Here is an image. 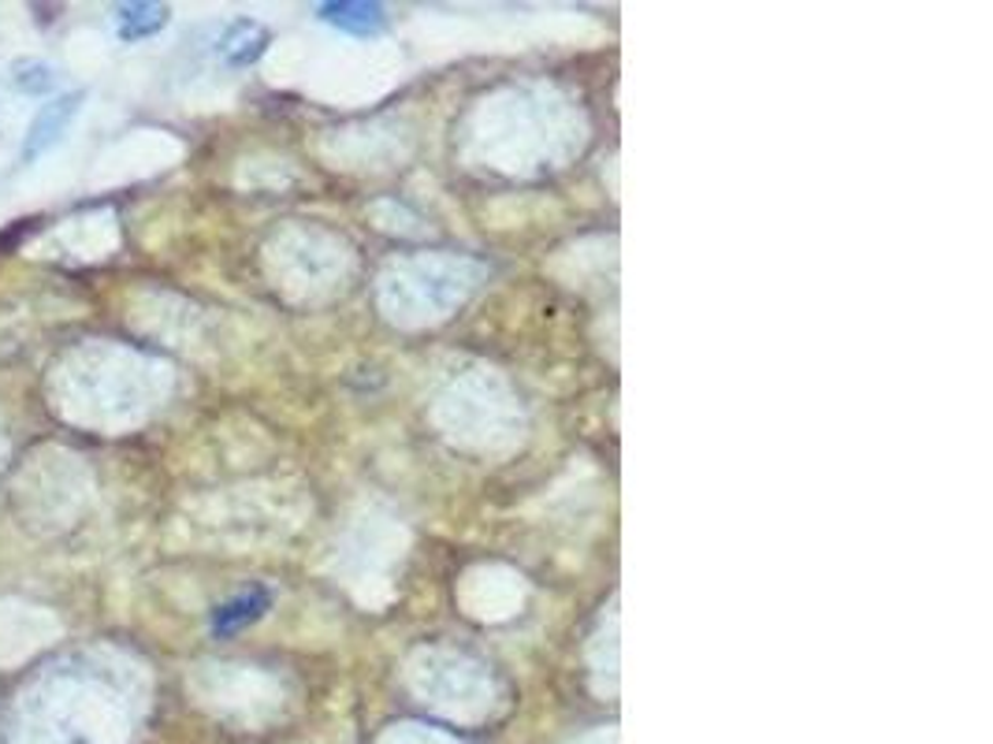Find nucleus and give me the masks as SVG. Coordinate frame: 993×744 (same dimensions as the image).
I'll return each instance as SVG.
<instances>
[{"mask_svg": "<svg viewBox=\"0 0 993 744\" xmlns=\"http://www.w3.org/2000/svg\"><path fill=\"white\" fill-rule=\"evenodd\" d=\"M82 101H86V90H71V93L53 98L49 105L37 108V116L31 119V127H26L19 160H23V164H34V160L49 153L56 142H63V135H68L74 124V116L82 112Z\"/></svg>", "mask_w": 993, "mask_h": 744, "instance_id": "nucleus-1", "label": "nucleus"}, {"mask_svg": "<svg viewBox=\"0 0 993 744\" xmlns=\"http://www.w3.org/2000/svg\"><path fill=\"white\" fill-rule=\"evenodd\" d=\"M268 607H272V592L268 588L257 585V588H250V592H239V596H231L228 603H220V607L212 610L209 629L217 637H235L246 626H253L257 618H265Z\"/></svg>", "mask_w": 993, "mask_h": 744, "instance_id": "nucleus-2", "label": "nucleus"}, {"mask_svg": "<svg viewBox=\"0 0 993 744\" xmlns=\"http://www.w3.org/2000/svg\"><path fill=\"white\" fill-rule=\"evenodd\" d=\"M168 19H172V8L157 4V0H130V4L112 8V23H116V34L124 42H142V37L161 34Z\"/></svg>", "mask_w": 993, "mask_h": 744, "instance_id": "nucleus-3", "label": "nucleus"}, {"mask_svg": "<svg viewBox=\"0 0 993 744\" xmlns=\"http://www.w3.org/2000/svg\"><path fill=\"white\" fill-rule=\"evenodd\" d=\"M316 19L335 31L346 34H380L388 26V12L380 4H365V0H335V4L316 8Z\"/></svg>", "mask_w": 993, "mask_h": 744, "instance_id": "nucleus-4", "label": "nucleus"}, {"mask_svg": "<svg viewBox=\"0 0 993 744\" xmlns=\"http://www.w3.org/2000/svg\"><path fill=\"white\" fill-rule=\"evenodd\" d=\"M217 49L228 68H250V64H257L261 56H265L268 31L261 23H253V19H235V23L223 31Z\"/></svg>", "mask_w": 993, "mask_h": 744, "instance_id": "nucleus-5", "label": "nucleus"}, {"mask_svg": "<svg viewBox=\"0 0 993 744\" xmlns=\"http://www.w3.org/2000/svg\"><path fill=\"white\" fill-rule=\"evenodd\" d=\"M8 79H12V87L19 93H26V98H42V93L56 90V71L45 60H15L12 68H8Z\"/></svg>", "mask_w": 993, "mask_h": 744, "instance_id": "nucleus-6", "label": "nucleus"}]
</instances>
